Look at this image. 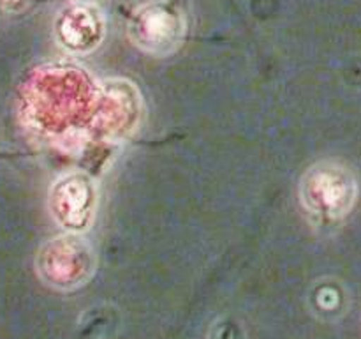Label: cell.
<instances>
[{
	"instance_id": "obj_5",
	"label": "cell",
	"mask_w": 361,
	"mask_h": 339,
	"mask_svg": "<svg viewBox=\"0 0 361 339\" xmlns=\"http://www.w3.org/2000/svg\"><path fill=\"white\" fill-rule=\"evenodd\" d=\"M187 13L178 0H147L130 13L127 37L141 52L168 56L183 44Z\"/></svg>"
},
{
	"instance_id": "obj_2",
	"label": "cell",
	"mask_w": 361,
	"mask_h": 339,
	"mask_svg": "<svg viewBox=\"0 0 361 339\" xmlns=\"http://www.w3.org/2000/svg\"><path fill=\"white\" fill-rule=\"evenodd\" d=\"M300 203L317 225H337L358 203L360 184L355 172L337 159H321L303 172L298 184Z\"/></svg>"
},
{
	"instance_id": "obj_7",
	"label": "cell",
	"mask_w": 361,
	"mask_h": 339,
	"mask_svg": "<svg viewBox=\"0 0 361 339\" xmlns=\"http://www.w3.org/2000/svg\"><path fill=\"white\" fill-rule=\"evenodd\" d=\"M106 37V14L94 2H69L53 20V39L63 53L85 56Z\"/></svg>"
},
{
	"instance_id": "obj_1",
	"label": "cell",
	"mask_w": 361,
	"mask_h": 339,
	"mask_svg": "<svg viewBox=\"0 0 361 339\" xmlns=\"http://www.w3.org/2000/svg\"><path fill=\"white\" fill-rule=\"evenodd\" d=\"M97 81L74 64H42L21 87L20 117L25 126L44 138L71 136L88 131Z\"/></svg>"
},
{
	"instance_id": "obj_8",
	"label": "cell",
	"mask_w": 361,
	"mask_h": 339,
	"mask_svg": "<svg viewBox=\"0 0 361 339\" xmlns=\"http://www.w3.org/2000/svg\"><path fill=\"white\" fill-rule=\"evenodd\" d=\"M34 0H0V11L4 13H18L28 7Z\"/></svg>"
},
{
	"instance_id": "obj_3",
	"label": "cell",
	"mask_w": 361,
	"mask_h": 339,
	"mask_svg": "<svg viewBox=\"0 0 361 339\" xmlns=\"http://www.w3.org/2000/svg\"><path fill=\"white\" fill-rule=\"evenodd\" d=\"M143 120V95L134 81L127 78L97 81L87 133L106 143H123L140 131Z\"/></svg>"
},
{
	"instance_id": "obj_4",
	"label": "cell",
	"mask_w": 361,
	"mask_h": 339,
	"mask_svg": "<svg viewBox=\"0 0 361 339\" xmlns=\"http://www.w3.org/2000/svg\"><path fill=\"white\" fill-rule=\"evenodd\" d=\"M34 267L37 278L48 288L74 292L95 275L97 253L83 235L62 232L39 246Z\"/></svg>"
},
{
	"instance_id": "obj_9",
	"label": "cell",
	"mask_w": 361,
	"mask_h": 339,
	"mask_svg": "<svg viewBox=\"0 0 361 339\" xmlns=\"http://www.w3.org/2000/svg\"><path fill=\"white\" fill-rule=\"evenodd\" d=\"M71 2H90V0H71Z\"/></svg>"
},
{
	"instance_id": "obj_6",
	"label": "cell",
	"mask_w": 361,
	"mask_h": 339,
	"mask_svg": "<svg viewBox=\"0 0 361 339\" xmlns=\"http://www.w3.org/2000/svg\"><path fill=\"white\" fill-rule=\"evenodd\" d=\"M46 203L51 219L63 232L83 235L97 215V182L88 172L69 170L53 180Z\"/></svg>"
}]
</instances>
